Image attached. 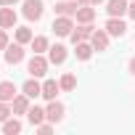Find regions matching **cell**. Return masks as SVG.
I'll return each mask as SVG.
<instances>
[{
  "label": "cell",
  "instance_id": "obj_1",
  "mask_svg": "<svg viewBox=\"0 0 135 135\" xmlns=\"http://www.w3.org/2000/svg\"><path fill=\"white\" fill-rule=\"evenodd\" d=\"M48 66H50V61H48V58H42V53H35V56L29 58V66H27V72H29L32 77H45Z\"/></svg>",
  "mask_w": 135,
  "mask_h": 135
},
{
  "label": "cell",
  "instance_id": "obj_2",
  "mask_svg": "<svg viewBox=\"0 0 135 135\" xmlns=\"http://www.w3.org/2000/svg\"><path fill=\"white\" fill-rule=\"evenodd\" d=\"M42 11H45L42 0H24V16L29 21H40L42 19Z\"/></svg>",
  "mask_w": 135,
  "mask_h": 135
},
{
  "label": "cell",
  "instance_id": "obj_3",
  "mask_svg": "<svg viewBox=\"0 0 135 135\" xmlns=\"http://www.w3.org/2000/svg\"><path fill=\"white\" fill-rule=\"evenodd\" d=\"M80 0H58L56 3V13L58 16H77V11H80Z\"/></svg>",
  "mask_w": 135,
  "mask_h": 135
},
{
  "label": "cell",
  "instance_id": "obj_4",
  "mask_svg": "<svg viewBox=\"0 0 135 135\" xmlns=\"http://www.w3.org/2000/svg\"><path fill=\"white\" fill-rule=\"evenodd\" d=\"M72 29H74V21H72V16H58V19L53 21V32H56V35H61V37L72 35Z\"/></svg>",
  "mask_w": 135,
  "mask_h": 135
},
{
  "label": "cell",
  "instance_id": "obj_5",
  "mask_svg": "<svg viewBox=\"0 0 135 135\" xmlns=\"http://www.w3.org/2000/svg\"><path fill=\"white\" fill-rule=\"evenodd\" d=\"M106 32H109L111 37H122V35L127 32V27H124L122 16H111V19L106 21Z\"/></svg>",
  "mask_w": 135,
  "mask_h": 135
},
{
  "label": "cell",
  "instance_id": "obj_6",
  "mask_svg": "<svg viewBox=\"0 0 135 135\" xmlns=\"http://www.w3.org/2000/svg\"><path fill=\"white\" fill-rule=\"evenodd\" d=\"M93 32H95V29H93L90 24H80V27L72 29V42H74V45H77V42H85V40L93 37Z\"/></svg>",
  "mask_w": 135,
  "mask_h": 135
},
{
  "label": "cell",
  "instance_id": "obj_7",
  "mask_svg": "<svg viewBox=\"0 0 135 135\" xmlns=\"http://www.w3.org/2000/svg\"><path fill=\"white\" fill-rule=\"evenodd\" d=\"M0 27H3V29L16 27V11L11 6H0Z\"/></svg>",
  "mask_w": 135,
  "mask_h": 135
},
{
  "label": "cell",
  "instance_id": "obj_8",
  "mask_svg": "<svg viewBox=\"0 0 135 135\" xmlns=\"http://www.w3.org/2000/svg\"><path fill=\"white\" fill-rule=\"evenodd\" d=\"M109 37H111V35H109L106 29H95L93 37H90V42H93L95 50H106V48H109Z\"/></svg>",
  "mask_w": 135,
  "mask_h": 135
},
{
  "label": "cell",
  "instance_id": "obj_9",
  "mask_svg": "<svg viewBox=\"0 0 135 135\" xmlns=\"http://www.w3.org/2000/svg\"><path fill=\"white\" fill-rule=\"evenodd\" d=\"M64 111H66V109H64V103H58V101H50V106L45 109V114H48V122H53V124H56V122H61V119H64Z\"/></svg>",
  "mask_w": 135,
  "mask_h": 135
},
{
  "label": "cell",
  "instance_id": "obj_10",
  "mask_svg": "<svg viewBox=\"0 0 135 135\" xmlns=\"http://www.w3.org/2000/svg\"><path fill=\"white\" fill-rule=\"evenodd\" d=\"M127 8H130L127 0H109V3H106L109 16H124V13H127Z\"/></svg>",
  "mask_w": 135,
  "mask_h": 135
},
{
  "label": "cell",
  "instance_id": "obj_11",
  "mask_svg": "<svg viewBox=\"0 0 135 135\" xmlns=\"http://www.w3.org/2000/svg\"><path fill=\"white\" fill-rule=\"evenodd\" d=\"M24 58V48H21V42H16V45H8L6 48V61L13 66V64H19Z\"/></svg>",
  "mask_w": 135,
  "mask_h": 135
},
{
  "label": "cell",
  "instance_id": "obj_12",
  "mask_svg": "<svg viewBox=\"0 0 135 135\" xmlns=\"http://www.w3.org/2000/svg\"><path fill=\"white\" fill-rule=\"evenodd\" d=\"M11 109H13V114H27V111H29V95H27V93L16 95V98L11 101Z\"/></svg>",
  "mask_w": 135,
  "mask_h": 135
},
{
  "label": "cell",
  "instance_id": "obj_13",
  "mask_svg": "<svg viewBox=\"0 0 135 135\" xmlns=\"http://www.w3.org/2000/svg\"><path fill=\"white\" fill-rule=\"evenodd\" d=\"M16 95H19V93H16V85H13V82H8V80H6V82H0V101L11 103Z\"/></svg>",
  "mask_w": 135,
  "mask_h": 135
},
{
  "label": "cell",
  "instance_id": "obj_14",
  "mask_svg": "<svg viewBox=\"0 0 135 135\" xmlns=\"http://www.w3.org/2000/svg\"><path fill=\"white\" fill-rule=\"evenodd\" d=\"M48 61H50V64H64V61H66V48H64V45L48 48Z\"/></svg>",
  "mask_w": 135,
  "mask_h": 135
},
{
  "label": "cell",
  "instance_id": "obj_15",
  "mask_svg": "<svg viewBox=\"0 0 135 135\" xmlns=\"http://www.w3.org/2000/svg\"><path fill=\"white\" fill-rule=\"evenodd\" d=\"M21 90L29 95V98H37V95H42V85L37 82V77H32V80H27L24 85H21Z\"/></svg>",
  "mask_w": 135,
  "mask_h": 135
},
{
  "label": "cell",
  "instance_id": "obj_16",
  "mask_svg": "<svg viewBox=\"0 0 135 135\" xmlns=\"http://www.w3.org/2000/svg\"><path fill=\"white\" fill-rule=\"evenodd\" d=\"M58 90H61V85H58L56 80H45V82H42V98H48V101H56Z\"/></svg>",
  "mask_w": 135,
  "mask_h": 135
},
{
  "label": "cell",
  "instance_id": "obj_17",
  "mask_svg": "<svg viewBox=\"0 0 135 135\" xmlns=\"http://www.w3.org/2000/svg\"><path fill=\"white\" fill-rule=\"evenodd\" d=\"M27 119L37 127V124H42L45 119H48V114H45V109H40V106H29V111H27Z\"/></svg>",
  "mask_w": 135,
  "mask_h": 135
},
{
  "label": "cell",
  "instance_id": "obj_18",
  "mask_svg": "<svg viewBox=\"0 0 135 135\" xmlns=\"http://www.w3.org/2000/svg\"><path fill=\"white\" fill-rule=\"evenodd\" d=\"M93 50H95V48H93V42H88V40L74 45V53H77V58H80V61H88V58L93 56Z\"/></svg>",
  "mask_w": 135,
  "mask_h": 135
},
{
  "label": "cell",
  "instance_id": "obj_19",
  "mask_svg": "<svg viewBox=\"0 0 135 135\" xmlns=\"http://www.w3.org/2000/svg\"><path fill=\"white\" fill-rule=\"evenodd\" d=\"M93 19H95V8L80 6V11H77V21H80V24H90Z\"/></svg>",
  "mask_w": 135,
  "mask_h": 135
},
{
  "label": "cell",
  "instance_id": "obj_20",
  "mask_svg": "<svg viewBox=\"0 0 135 135\" xmlns=\"http://www.w3.org/2000/svg\"><path fill=\"white\" fill-rule=\"evenodd\" d=\"M3 132H6V135L21 132V122H19V119H6V122H3Z\"/></svg>",
  "mask_w": 135,
  "mask_h": 135
},
{
  "label": "cell",
  "instance_id": "obj_21",
  "mask_svg": "<svg viewBox=\"0 0 135 135\" xmlns=\"http://www.w3.org/2000/svg\"><path fill=\"white\" fill-rule=\"evenodd\" d=\"M32 37H35V35H32L29 27H19V29H16V42L24 45V42H32Z\"/></svg>",
  "mask_w": 135,
  "mask_h": 135
},
{
  "label": "cell",
  "instance_id": "obj_22",
  "mask_svg": "<svg viewBox=\"0 0 135 135\" xmlns=\"http://www.w3.org/2000/svg\"><path fill=\"white\" fill-rule=\"evenodd\" d=\"M32 50L35 53H45L48 50V37H42V35L40 37H32Z\"/></svg>",
  "mask_w": 135,
  "mask_h": 135
},
{
  "label": "cell",
  "instance_id": "obj_23",
  "mask_svg": "<svg viewBox=\"0 0 135 135\" xmlns=\"http://www.w3.org/2000/svg\"><path fill=\"white\" fill-rule=\"evenodd\" d=\"M58 85H61V90H74V88H77V77H74V74H64Z\"/></svg>",
  "mask_w": 135,
  "mask_h": 135
},
{
  "label": "cell",
  "instance_id": "obj_24",
  "mask_svg": "<svg viewBox=\"0 0 135 135\" xmlns=\"http://www.w3.org/2000/svg\"><path fill=\"white\" fill-rule=\"evenodd\" d=\"M11 114H13V109H11V106H8L6 101H0V124H3V122H6V119H8Z\"/></svg>",
  "mask_w": 135,
  "mask_h": 135
},
{
  "label": "cell",
  "instance_id": "obj_25",
  "mask_svg": "<svg viewBox=\"0 0 135 135\" xmlns=\"http://www.w3.org/2000/svg\"><path fill=\"white\" fill-rule=\"evenodd\" d=\"M37 132H40V135H48V132H53V122H42V124H37Z\"/></svg>",
  "mask_w": 135,
  "mask_h": 135
},
{
  "label": "cell",
  "instance_id": "obj_26",
  "mask_svg": "<svg viewBox=\"0 0 135 135\" xmlns=\"http://www.w3.org/2000/svg\"><path fill=\"white\" fill-rule=\"evenodd\" d=\"M8 48V35H6V29L0 27V50H6Z\"/></svg>",
  "mask_w": 135,
  "mask_h": 135
},
{
  "label": "cell",
  "instance_id": "obj_27",
  "mask_svg": "<svg viewBox=\"0 0 135 135\" xmlns=\"http://www.w3.org/2000/svg\"><path fill=\"white\" fill-rule=\"evenodd\" d=\"M127 13H130V19H135V0L130 3V8H127Z\"/></svg>",
  "mask_w": 135,
  "mask_h": 135
},
{
  "label": "cell",
  "instance_id": "obj_28",
  "mask_svg": "<svg viewBox=\"0 0 135 135\" xmlns=\"http://www.w3.org/2000/svg\"><path fill=\"white\" fill-rule=\"evenodd\" d=\"M19 0H0V6H16Z\"/></svg>",
  "mask_w": 135,
  "mask_h": 135
},
{
  "label": "cell",
  "instance_id": "obj_29",
  "mask_svg": "<svg viewBox=\"0 0 135 135\" xmlns=\"http://www.w3.org/2000/svg\"><path fill=\"white\" fill-rule=\"evenodd\" d=\"M130 72H132V74H135V56H132V58H130Z\"/></svg>",
  "mask_w": 135,
  "mask_h": 135
},
{
  "label": "cell",
  "instance_id": "obj_30",
  "mask_svg": "<svg viewBox=\"0 0 135 135\" xmlns=\"http://www.w3.org/2000/svg\"><path fill=\"white\" fill-rule=\"evenodd\" d=\"M90 3H93V6H101V3H103V0H90Z\"/></svg>",
  "mask_w": 135,
  "mask_h": 135
},
{
  "label": "cell",
  "instance_id": "obj_31",
  "mask_svg": "<svg viewBox=\"0 0 135 135\" xmlns=\"http://www.w3.org/2000/svg\"><path fill=\"white\" fill-rule=\"evenodd\" d=\"M80 3H82V6H90V0H80Z\"/></svg>",
  "mask_w": 135,
  "mask_h": 135
}]
</instances>
